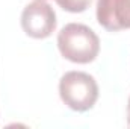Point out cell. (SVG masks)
Instances as JSON below:
<instances>
[{"label": "cell", "mask_w": 130, "mask_h": 129, "mask_svg": "<svg viewBox=\"0 0 130 129\" xmlns=\"http://www.w3.org/2000/svg\"><path fill=\"white\" fill-rule=\"evenodd\" d=\"M127 125L130 126V97H129V103H127Z\"/></svg>", "instance_id": "6"}, {"label": "cell", "mask_w": 130, "mask_h": 129, "mask_svg": "<svg viewBox=\"0 0 130 129\" xmlns=\"http://www.w3.org/2000/svg\"><path fill=\"white\" fill-rule=\"evenodd\" d=\"M92 0H56V3L68 12H83L89 5H91Z\"/></svg>", "instance_id": "5"}, {"label": "cell", "mask_w": 130, "mask_h": 129, "mask_svg": "<svg viewBox=\"0 0 130 129\" xmlns=\"http://www.w3.org/2000/svg\"><path fill=\"white\" fill-rule=\"evenodd\" d=\"M59 96L68 108L83 112L95 105L98 85L95 79L85 71H68L59 81Z\"/></svg>", "instance_id": "2"}, {"label": "cell", "mask_w": 130, "mask_h": 129, "mask_svg": "<svg viewBox=\"0 0 130 129\" xmlns=\"http://www.w3.org/2000/svg\"><path fill=\"white\" fill-rule=\"evenodd\" d=\"M58 24L53 8L45 0H35L21 12V28L29 36L42 40L55 32Z\"/></svg>", "instance_id": "3"}, {"label": "cell", "mask_w": 130, "mask_h": 129, "mask_svg": "<svg viewBox=\"0 0 130 129\" xmlns=\"http://www.w3.org/2000/svg\"><path fill=\"white\" fill-rule=\"evenodd\" d=\"M97 21L110 32L130 29V0H97Z\"/></svg>", "instance_id": "4"}, {"label": "cell", "mask_w": 130, "mask_h": 129, "mask_svg": "<svg viewBox=\"0 0 130 129\" xmlns=\"http://www.w3.org/2000/svg\"><path fill=\"white\" fill-rule=\"evenodd\" d=\"M58 47L65 59L76 64H88L97 58L100 40L89 26L70 23L58 33Z\"/></svg>", "instance_id": "1"}]
</instances>
